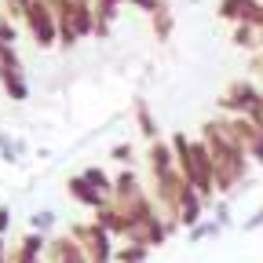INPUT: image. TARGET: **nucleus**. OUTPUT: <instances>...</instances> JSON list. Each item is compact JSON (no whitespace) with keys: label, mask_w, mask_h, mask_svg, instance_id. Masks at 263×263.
<instances>
[{"label":"nucleus","mask_w":263,"mask_h":263,"mask_svg":"<svg viewBox=\"0 0 263 263\" xmlns=\"http://www.w3.org/2000/svg\"><path fill=\"white\" fill-rule=\"evenodd\" d=\"M201 139L205 146L212 150V161H216V190L219 194H230V190H238L241 183H249V150L227 132V124L216 117V121H205L201 128Z\"/></svg>","instance_id":"f257e3e1"},{"label":"nucleus","mask_w":263,"mask_h":263,"mask_svg":"<svg viewBox=\"0 0 263 263\" xmlns=\"http://www.w3.org/2000/svg\"><path fill=\"white\" fill-rule=\"evenodd\" d=\"M172 150H176V161H179L183 183H190V186L212 205L219 190H216V161H212V150L205 146V139H201V136H197V139H186L183 132H176V136H172Z\"/></svg>","instance_id":"f03ea898"},{"label":"nucleus","mask_w":263,"mask_h":263,"mask_svg":"<svg viewBox=\"0 0 263 263\" xmlns=\"http://www.w3.org/2000/svg\"><path fill=\"white\" fill-rule=\"evenodd\" d=\"M70 234L81 241V249H84L88 263H114L117 238L110 234V230H103L95 219H88V223H73V227H70Z\"/></svg>","instance_id":"7ed1b4c3"},{"label":"nucleus","mask_w":263,"mask_h":263,"mask_svg":"<svg viewBox=\"0 0 263 263\" xmlns=\"http://www.w3.org/2000/svg\"><path fill=\"white\" fill-rule=\"evenodd\" d=\"M26 26H29V37L37 41V48L59 44V11L48 4V0H33V4H29Z\"/></svg>","instance_id":"20e7f679"},{"label":"nucleus","mask_w":263,"mask_h":263,"mask_svg":"<svg viewBox=\"0 0 263 263\" xmlns=\"http://www.w3.org/2000/svg\"><path fill=\"white\" fill-rule=\"evenodd\" d=\"M219 121L227 124L230 136H234V139L249 150L252 164H259V168H263V128H259L252 117H238V114H223Z\"/></svg>","instance_id":"39448f33"},{"label":"nucleus","mask_w":263,"mask_h":263,"mask_svg":"<svg viewBox=\"0 0 263 263\" xmlns=\"http://www.w3.org/2000/svg\"><path fill=\"white\" fill-rule=\"evenodd\" d=\"M146 168H150V179H168V176L179 172L172 139H154V143L146 146Z\"/></svg>","instance_id":"423d86ee"},{"label":"nucleus","mask_w":263,"mask_h":263,"mask_svg":"<svg viewBox=\"0 0 263 263\" xmlns=\"http://www.w3.org/2000/svg\"><path fill=\"white\" fill-rule=\"evenodd\" d=\"M44 263H88V256H84V249L73 234H59V238L48 241Z\"/></svg>","instance_id":"0eeeda50"},{"label":"nucleus","mask_w":263,"mask_h":263,"mask_svg":"<svg viewBox=\"0 0 263 263\" xmlns=\"http://www.w3.org/2000/svg\"><path fill=\"white\" fill-rule=\"evenodd\" d=\"M205 209H209V201H205V197L197 194L190 183H183V186H179V227H183V230L197 227Z\"/></svg>","instance_id":"6e6552de"},{"label":"nucleus","mask_w":263,"mask_h":263,"mask_svg":"<svg viewBox=\"0 0 263 263\" xmlns=\"http://www.w3.org/2000/svg\"><path fill=\"white\" fill-rule=\"evenodd\" d=\"M66 190H70L73 201H81V205H84V209H91V212H99L103 205H110V197H106L103 190H95V186L84 179V172H77V176L66 179Z\"/></svg>","instance_id":"1a4fd4ad"},{"label":"nucleus","mask_w":263,"mask_h":263,"mask_svg":"<svg viewBox=\"0 0 263 263\" xmlns=\"http://www.w3.org/2000/svg\"><path fill=\"white\" fill-rule=\"evenodd\" d=\"M146 190L139 186V176L132 172V168H121L117 176H114V205H132V201H139Z\"/></svg>","instance_id":"9d476101"},{"label":"nucleus","mask_w":263,"mask_h":263,"mask_svg":"<svg viewBox=\"0 0 263 263\" xmlns=\"http://www.w3.org/2000/svg\"><path fill=\"white\" fill-rule=\"evenodd\" d=\"M44 252H48V234H37V230H26L15 249L18 259H44Z\"/></svg>","instance_id":"9b49d317"},{"label":"nucleus","mask_w":263,"mask_h":263,"mask_svg":"<svg viewBox=\"0 0 263 263\" xmlns=\"http://www.w3.org/2000/svg\"><path fill=\"white\" fill-rule=\"evenodd\" d=\"M0 88H4V95L11 99V103H26V99H29V84H26V77L18 70H4Z\"/></svg>","instance_id":"f8f14e48"},{"label":"nucleus","mask_w":263,"mask_h":263,"mask_svg":"<svg viewBox=\"0 0 263 263\" xmlns=\"http://www.w3.org/2000/svg\"><path fill=\"white\" fill-rule=\"evenodd\" d=\"M132 114H136V124H139V136H143L146 143L161 139V136H157V124H154V114H150V103H146V99H136V106H132Z\"/></svg>","instance_id":"ddd939ff"},{"label":"nucleus","mask_w":263,"mask_h":263,"mask_svg":"<svg viewBox=\"0 0 263 263\" xmlns=\"http://www.w3.org/2000/svg\"><path fill=\"white\" fill-rule=\"evenodd\" d=\"M219 234H223V227H219L216 219H201L197 227L186 230V241H190V245H201V241H216Z\"/></svg>","instance_id":"4468645a"},{"label":"nucleus","mask_w":263,"mask_h":263,"mask_svg":"<svg viewBox=\"0 0 263 263\" xmlns=\"http://www.w3.org/2000/svg\"><path fill=\"white\" fill-rule=\"evenodd\" d=\"M84 179H88L95 190H103L110 201H114V176H110L106 168H99V164H88V168H84Z\"/></svg>","instance_id":"2eb2a0df"},{"label":"nucleus","mask_w":263,"mask_h":263,"mask_svg":"<svg viewBox=\"0 0 263 263\" xmlns=\"http://www.w3.org/2000/svg\"><path fill=\"white\" fill-rule=\"evenodd\" d=\"M234 44L245 48V51H256V48H259V29L249 26V22H238V26H234Z\"/></svg>","instance_id":"dca6fc26"},{"label":"nucleus","mask_w":263,"mask_h":263,"mask_svg":"<svg viewBox=\"0 0 263 263\" xmlns=\"http://www.w3.org/2000/svg\"><path fill=\"white\" fill-rule=\"evenodd\" d=\"M252 4H256V0H223V4H219V18H227V22H241V15H245Z\"/></svg>","instance_id":"f3484780"},{"label":"nucleus","mask_w":263,"mask_h":263,"mask_svg":"<svg viewBox=\"0 0 263 263\" xmlns=\"http://www.w3.org/2000/svg\"><path fill=\"white\" fill-rule=\"evenodd\" d=\"M172 26H176V22H172V15H168V8L161 4V8L154 11V33H157V41H168V37H172Z\"/></svg>","instance_id":"a211bd4d"},{"label":"nucleus","mask_w":263,"mask_h":263,"mask_svg":"<svg viewBox=\"0 0 263 263\" xmlns=\"http://www.w3.org/2000/svg\"><path fill=\"white\" fill-rule=\"evenodd\" d=\"M51 227H55V212L51 209H41V212L29 216V230H37V234H48Z\"/></svg>","instance_id":"6ab92c4d"},{"label":"nucleus","mask_w":263,"mask_h":263,"mask_svg":"<svg viewBox=\"0 0 263 263\" xmlns=\"http://www.w3.org/2000/svg\"><path fill=\"white\" fill-rule=\"evenodd\" d=\"M110 161H117L121 168H132V161H136V150H132V143H117L110 150Z\"/></svg>","instance_id":"aec40b11"},{"label":"nucleus","mask_w":263,"mask_h":263,"mask_svg":"<svg viewBox=\"0 0 263 263\" xmlns=\"http://www.w3.org/2000/svg\"><path fill=\"white\" fill-rule=\"evenodd\" d=\"M0 66H4V70H18V73H22V59H18L15 44H4V48H0Z\"/></svg>","instance_id":"412c9836"},{"label":"nucleus","mask_w":263,"mask_h":263,"mask_svg":"<svg viewBox=\"0 0 263 263\" xmlns=\"http://www.w3.org/2000/svg\"><path fill=\"white\" fill-rule=\"evenodd\" d=\"M0 161H4V164H18L22 157L15 154V146H11V136H8V132H0Z\"/></svg>","instance_id":"4be33fe9"},{"label":"nucleus","mask_w":263,"mask_h":263,"mask_svg":"<svg viewBox=\"0 0 263 263\" xmlns=\"http://www.w3.org/2000/svg\"><path fill=\"white\" fill-rule=\"evenodd\" d=\"M209 209H212V219H216L223 230H227V227H234V219H230V205H227V201H212Z\"/></svg>","instance_id":"5701e85b"},{"label":"nucleus","mask_w":263,"mask_h":263,"mask_svg":"<svg viewBox=\"0 0 263 263\" xmlns=\"http://www.w3.org/2000/svg\"><path fill=\"white\" fill-rule=\"evenodd\" d=\"M241 227H245V230H259V227H263V209H256V212H252Z\"/></svg>","instance_id":"b1692460"},{"label":"nucleus","mask_w":263,"mask_h":263,"mask_svg":"<svg viewBox=\"0 0 263 263\" xmlns=\"http://www.w3.org/2000/svg\"><path fill=\"white\" fill-rule=\"evenodd\" d=\"M8 230H11V209L0 205V234H8Z\"/></svg>","instance_id":"393cba45"},{"label":"nucleus","mask_w":263,"mask_h":263,"mask_svg":"<svg viewBox=\"0 0 263 263\" xmlns=\"http://www.w3.org/2000/svg\"><path fill=\"white\" fill-rule=\"evenodd\" d=\"M0 263H11V252H8V241H4V234H0Z\"/></svg>","instance_id":"a878e982"},{"label":"nucleus","mask_w":263,"mask_h":263,"mask_svg":"<svg viewBox=\"0 0 263 263\" xmlns=\"http://www.w3.org/2000/svg\"><path fill=\"white\" fill-rule=\"evenodd\" d=\"M252 70H256V73H263V51H256V55H252Z\"/></svg>","instance_id":"bb28decb"},{"label":"nucleus","mask_w":263,"mask_h":263,"mask_svg":"<svg viewBox=\"0 0 263 263\" xmlns=\"http://www.w3.org/2000/svg\"><path fill=\"white\" fill-rule=\"evenodd\" d=\"M0 77H4V66H0Z\"/></svg>","instance_id":"cd10ccee"}]
</instances>
